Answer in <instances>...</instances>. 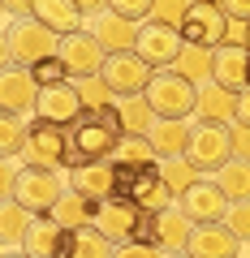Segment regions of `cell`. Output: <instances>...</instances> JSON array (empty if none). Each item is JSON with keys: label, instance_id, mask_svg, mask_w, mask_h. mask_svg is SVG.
<instances>
[{"label": "cell", "instance_id": "obj_38", "mask_svg": "<svg viewBox=\"0 0 250 258\" xmlns=\"http://www.w3.org/2000/svg\"><path fill=\"white\" fill-rule=\"evenodd\" d=\"M117 258H168V254L156 245H142V241H125V245H117Z\"/></svg>", "mask_w": 250, "mask_h": 258}, {"label": "cell", "instance_id": "obj_4", "mask_svg": "<svg viewBox=\"0 0 250 258\" xmlns=\"http://www.w3.org/2000/svg\"><path fill=\"white\" fill-rule=\"evenodd\" d=\"M69 129L65 125H47V120H35L18 151V164L22 168H52V172H65L69 168Z\"/></svg>", "mask_w": 250, "mask_h": 258}, {"label": "cell", "instance_id": "obj_13", "mask_svg": "<svg viewBox=\"0 0 250 258\" xmlns=\"http://www.w3.org/2000/svg\"><path fill=\"white\" fill-rule=\"evenodd\" d=\"M151 74L156 69L138 52H108V64H104V82L112 86V95H142Z\"/></svg>", "mask_w": 250, "mask_h": 258}, {"label": "cell", "instance_id": "obj_29", "mask_svg": "<svg viewBox=\"0 0 250 258\" xmlns=\"http://www.w3.org/2000/svg\"><path fill=\"white\" fill-rule=\"evenodd\" d=\"M112 164H160V155H156V147H151V138L125 134V138L117 142V151H112Z\"/></svg>", "mask_w": 250, "mask_h": 258}, {"label": "cell", "instance_id": "obj_27", "mask_svg": "<svg viewBox=\"0 0 250 258\" xmlns=\"http://www.w3.org/2000/svg\"><path fill=\"white\" fill-rule=\"evenodd\" d=\"M212 64H216V47H194V43H185V52L177 56V74L190 78L194 86H207L212 82Z\"/></svg>", "mask_w": 250, "mask_h": 258}, {"label": "cell", "instance_id": "obj_40", "mask_svg": "<svg viewBox=\"0 0 250 258\" xmlns=\"http://www.w3.org/2000/svg\"><path fill=\"white\" fill-rule=\"evenodd\" d=\"M246 39H250V22H241V18H229L224 43H229V47H246Z\"/></svg>", "mask_w": 250, "mask_h": 258}, {"label": "cell", "instance_id": "obj_44", "mask_svg": "<svg viewBox=\"0 0 250 258\" xmlns=\"http://www.w3.org/2000/svg\"><path fill=\"white\" fill-rule=\"evenodd\" d=\"M78 9H82L86 18H95V13H104V9H108V0H78Z\"/></svg>", "mask_w": 250, "mask_h": 258}, {"label": "cell", "instance_id": "obj_39", "mask_svg": "<svg viewBox=\"0 0 250 258\" xmlns=\"http://www.w3.org/2000/svg\"><path fill=\"white\" fill-rule=\"evenodd\" d=\"M0 9H5V22L35 18V0H0Z\"/></svg>", "mask_w": 250, "mask_h": 258}, {"label": "cell", "instance_id": "obj_12", "mask_svg": "<svg viewBox=\"0 0 250 258\" xmlns=\"http://www.w3.org/2000/svg\"><path fill=\"white\" fill-rule=\"evenodd\" d=\"M177 30H181L185 43H194V47H220L224 43V30H229V13H224L216 0H198L194 9L185 13V22Z\"/></svg>", "mask_w": 250, "mask_h": 258}, {"label": "cell", "instance_id": "obj_19", "mask_svg": "<svg viewBox=\"0 0 250 258\" xmlns=\"http://www.w3.org/2000/svg\"><path fill=\"white\" fill-rule=\"evenodd\" d=\"M237 232L229 228V224H194V232H190V241H185V254L194 258H237Z\"/></svg>", "mask_w": 250, "mask_h": 258}, {"label": "cell", "instance_id": "obj_23", "mask_svg": "<svg viewBox=\"0 0 250 258\" xmlns=\"http://www.w3.org/2000/svg\"><path fill=\"white\" fill-rule=\"evenodd\" d=\"M194 120L233 125V120H237V91H224V86H216V82L198 86V108H194Z\"/></svg>", "mask_w": 250, "mask_h": 258}, {"label": "cell", "instance_id": "obj_20", "mask_svg": "<svg viewBox=\"0 0 250 258\" xmlns=\"http://www.w3.org/2000/svg\"><path fill=\"white\" fill-rule=\"evenodd\" d=\"M212 82L224 86V91H237V95L246 91V82H250V47H229V43L216 47Z\"/></svg>", "mask_w": 250, "mask_h": 258}, {"label": "cell", "instance_id": "obj_7", "mask_svg": "<svg viewBox=\"0 0 250 258\" xmlns=\"http://www.w3.org/2000/svg\"><path fill=\"white\" fill-rule=\"evenodd\" d=\"M65 172H52V168H22L18 181H13V198L22 207H30L35 215H52V207L61 203L65 194Z\"/></svg>", "mask_w": 250, "mask_h": 258}, {"label": "cell", "instance_id": "obj_18", "mask_svg": "<svg viewBox=\"0 0 250 258\" xmlns=\"http://www.w3.org/2000/svg\"><path fill=\"white\" fill-rule=\"evenodd\" d=\"M86 30H91V35L99 39V43L108 47V52H134L142 22H134V18H121V13L104 9V13H95V18H86Z\"/></svg>", "mask_w": 250, "mask_h": 258}, {"label": "cell", "instance_id": "obj_32", "mask_svg": "<svg viewBox=\"0 0 250 258\" xmlns=\"http://www.w3.org/2000/svg\"><path fill=\"white\" fill-rule=\"evenodd\" d=\"M30 125H35V120H26V116H0V151H5L9 159H18Z\"/></svg>", "mask_w": 250, "mask_h": 258}, {"label": "cell", "instance_id": "obj_16", "mask_svg": "<svg viewBox=\"0 0 250 258\" xmlns=\"http://www.w3.org/2000/svg\"><path fill=\"white\" fill-rule=\"evenodd\" d=\"M138 224H142V211L125 198H108L99 203V215H95V228L112 241V245H125V241L138 237Z\"/></svg>", "mask_w": 250, "mask_h": 258}, {"label": "cell", "instance_id": "obj_47", "mask_svg": "<svg viewBox=\"0 0 250 258\" xmlns=\"http://www.w3.org/2000/svg\"><path fill=\"white\" fill-rule=\"evenodd\" d=\"M246 47H250V39H246Z\"/></svg>", "mask_w": 250, "mask_h": 258}, {"label": "cell", "instance_id": "obj_10", "mask_svg": "<svg viewBox=\"0 0 250 258\" xmlns=\"http://www.w3.org/2000/svg\"><path fill=\"white\" fill-rule=\"evenodd\" d=\"M177 207L190 215V224H220L224 215H229L233 203H229V194H224L212 176H198L190 189L177 194Z\"/></svg>", "mask_w": 250, "mask_h": 258}, {"label": "cell", "instance_id": "obj_5", "mask_svg": "<svg viewBox=\"0 0 250 258\" xmlns=\"http://www.w3.org/2000/svg\"><path fill=\"white\" fill-rule=\"evenodd\" d=\"M229 159H233V129L212 125V120H194V134H190V147H185V164L198 176H216Z\"/></svg>", "mask_w": 250, "mask_h": 258}, {"label": "cell", "instance_id": "obj_15", "mask_svg": "<svg viewBox=\"0 0 250 258\" xmlns=\"http://www.w3.org/2000/svg\"><path fill=\"white\" fill-rule=\"evenodd\" d=\"M82 95H78L74 82H61V86H43L39 91V103H35V120H47V125H74L82 116Z\"/></svg>", "mask_w": 250, "mask_h": 258}, {"label": "cell", "instance_id": "obj_14", "mask_svg": "<svg viewBox=\"0 0 250 258\" xmlns=\"http://www.w3.org/2000/svg\"><path fill=\"white\" fill-rule=\"evenodd\" d=\"M74 237H78L74 228L56 224L52 215H39V220L30 224L22 249H26L30 258H69V254H74Z\"/></svg>", "mask_w": 250, "mask_h": 258}, {"label": "cell", "instance_id": "obj_25", "mask_svg": "<svg viewBox=\"0 0 250 258\" xmlns=\"http://www.w3.org/2000/svg\"><path fill=\"white\" fill-rule=\"evenodd\" d=\"M112 112H117L121 129L125 134H138V138H147L151 125H156V112H151V103L142 99V95H117V103H112Z\"/></svg>", "mask_w": 250, "mask_h": 258}, {"label": "cell", "instance_id": "obj_36", "mask_svg": "<svg viewBox=\"0 0 250 258\" xmlns=\"http://www.w3.org/2000/svg\"><path fill=\"white\" fill-rule=\"evenodd\" d=\"M151 5L156 0H108V9L121 13V18H134V22H147L151 18Z\"/></svg>", "mask_w": 250, "mask_h": 258}, {"label": "cell", "instance_id": "obj_9", "mask_svg": "<svg viewBox=\"0 0 250 258\" xmlns=\"http://www.w3.org/2000/svg\"><path fill=\"white\" fill-rule=\"evenodd\" d=\"M56 56L65 60V69H69V78H74V82H82V78H99V74H104V64H108V47H104L99 39L91 35V30L65 35Z\"/></svg>", "mask_w": 250, "mask_h": 258}, {"label": "cell", "instance_id": "obj_30", "mask_svg": "<svg viewBox=\"0 0 250 258\" xmlns=\"http://www.w3.org/2000/svg\"><path fill=\"white\" fill-rule=\"evenodd\" d=\"M69 258H117V245H112L99 228H78L74 254H69Z\"/></svg>", "mask_w": 250, "mask_h": 258}, {"label": "cell", "instance_id": "obj_21", "mask_svg": "<svg viewBox=\"0 0 250 258\" xmlns=\"http://www.w3.org/2000/svg\"><path fill=\"white\" fill-rule=\"evenodd\" d=\"M190 134H194V116H181V120H164L160 116L151 125V147H156L160 159H181L185 147H190Z\"/></svg>", "mask_w": 250, "mask_h": 258}, {"label": "cell", "instance_id": "obj_3", "mask_svg": "<svg viewBox=\"0 0 250 258\" xmlns=\"http://www.w3.org/2000/svg\"><path fill=\"white\" fill-rule=\"evenodd\" d=\"M142 99L151 103V112L164 120H181V116H194L198 108V86L190 78H181L177 69H156L142 91Z\"/></svg>", "mask_w": 250, "mask_h": 258}, {"label": "cell", "instance_id": "obj_11", "mask_svg": "<svg viewBox=\"0 0 250 258\" xmlns=\"http://www.w3.org/2000/svg\"><path fill=\"white\" fill-rule=\"evenodd\" d=\"M134 52H138L151 69H173L177 56L185 52V39H181V30H177V26H164V22H142Z\"/></svg>", "mask_w": 250, "mask_h": 258}, {"label": "cell", "instance_id": "obj_31", "mask_svg": "<svg viewBox=\"0 0 250 258\" xmlns=\"http://www.w3.org/2000/svg\"><path fill=\"white\" fill-rule=\"evenodd\" d=\"M74 86H78V95H82V108L86 112H104V108L117 103V95H112V86L104 82V74L99 78H82V82H74Z\"/></svg>", "mask_w": 250, "mask_h": 258}, {"label": "cell", "instance_id": "obj_8", "mask_svg": "<svg viewBox=\"0 0 250 258\" xmlns=\"http://www.w3.org/2000/svg\"><path fill=\"white\" fill-rule=\"evenodd\" d=\"M39 78L26 64H5L0 69V116H26L35 120V103H39Z\"/></svg>", "mask_w": 250, "mask_h": 258}, {"label": "cell", "instance_id": "obj_37", "mask_svg": "<svg viewBox=\"0 0 250 258\" xmlns=\"http://www.w3.org/2000/svg\"><path fill=\"white\" fill-rule=\"evenodd\" d=\"M224 224L237 232V241H250V203H233L229 215H224Z\"/></svg>", "mask_w": 250, "mask_h": 258}, {"label": "cell", "instance_id": "obj_34", "mask_svg": "<svg viewBox=\"0 0 250 258\" xmlns=\"http://www.w3.org/2000/svg\"><path fill=\"white\" fill-rule=\"evenodd\" d=\"M160 172H164V181L173 185L177 194H181V189H190V185L198 181V172H194L190 164H185V155H181V159H160Z\"/></svg>", "mask_w": 250, "mask_h": 258}, {"label": "cell", "instance_id": "obj_41", "mask_svg": "<svg viewBox=\"0 0 250 258\" xmlns=\"http://www.w3.org/2000/svg\"><path fill=\"white\" fill-rule=\"evenodd\" d=\"M233 155L237 159H250V125H237V120H233Z\"/></svg>", "mask_w": 250, "mask_h": 258}, {"label": "cell", "instance_id": "obj_2", "mask_svg": "<svg viewBox=\"0 0 250 258\" xmlns=\"http://www.w3.org/2000/svg\"><path fill=\"white\" fill-rule=\"evenodd\" d=\"M61 52V35L47 30L39 18H18L5 22V39H0V64H26L35 69L39 60Z\"/></svg>", "mask_w": 250, "mask_h": 258}, {"label": "cell", "instance_id": "obj_35", "mask_svg": "<svg viewBox=\"0 0 250 258\" xmlns=\"http://www.w3.org/2000/svg\"><path fill=\"white\" fill-rule=\"evenodd\" d=\"M35 78H39V86H61V82H74L61 56H47V60H39V64H35Z\"/></svg>", "mask_w": 250, "mask_h": 258}, {"label": "cell", "instance_id": "obj_22", "mask_svg": "<svg viewBox=\"0 0 250 258\" xmlns=\"http://www.w3.org/2000/svg\"><path fill=\"white\" fill-rule=\"evenodd\" d=\"M35 18L43 22L47 30H56L61 39L86 30V13L78 9V0H35Z\"/></svg>", "mask_w": 250, "mask_h": 258}, {"label": "cell", "instance_id": "obj_45", "mask_svg": "<svg viewBox=\"0 0 250 258\" xmlns=\"http://www.w3.org/2000/svg\"><path fill=\"white\" fill-rule=\"evenodd\" d=\"M5 258H30L26 249H5Z\"/></svg>", "mask_w": 250, "mask_h": 258}, {"label": "cell", "instance_id": "obj_33", "mask_svg": "<svg viewBox=\"0 0 250 258\" xmlns=\"http://www.w3.org/2000/svg\"><path fill=\"white\" fill-rule=\"evenodd\" d=\"M198 0H156L151 5V18L147 22H164V26H181L185 22V13L194 9Z\"/></svg>", "mask_w": 250, "mask_h": 258}, {"label": "cell", "instance_id": "obj_17", "mask_svg": "<svg viewBox=\"0 0 250 258\" xmlns=\"http://www.w3.org/2000/svg\"><path fill=\"white\" fill-rule=\"evenodd\" d=\"M69 189L86 194L91 203H108V198H117V164H112V159H95V164L69 168Z\"/></svg>", "mask_w": 250, "mask_h": 258}, {"label": "cell", "instance_id": "obj_48", "mask_svg": "<svg viewBox=\"0 0 250 258\" xmlns=\"http://www.w3.org/2000/svg\"><path fill=\"white\" fill-rule=\"evenodd\" d=\"M246 86H250V82H246Z\"/></svg>", "mask_w": 250, "mask_h": 258}, {"label": "cell", "instance_id": "obj_28", "mask_svg": "<svg viewBox=\"0 0 250 258\" xmlns=\"http://www.w3.org/2000/svg\"><path fill=\"white\" fill-rule=\"evenodd\" d=\"M224 194H229V203H250V159H237L233 155L220 172L212 176Z\"/></svg>", "mask_w": 250, "mask_h": 258}, {"label": "cell", "instance_id": "obj_1", "mask_svg": "<svg viewBox=\"0 0 250 258\" xmlns=\"http://www.w3.org/2000/svg\"><path fill=\"white\" fill-rule=\"evenodd\" d=\"M121 138H125V129H121V120H117V112H112V108L82 112V116L69 125V147H74L69 168L95 164V159H112V151H117Z\"/></svg>", "mask_w": 250, "mask_h": 258}, {"label": "cell", "instance_id": "obj_42", "mask_svg": "<svg viewBox=\"0 0 250 258\" xmlns=\"http://www.w3.org/2000/svg\"><path fill=\"white\" fill-rule=\"evenodd\" d=\"M220 9L229 13V18H241V22H250V0H220Z\"/></svg>", "mask_w": 250, "mask_h": 258}, {"label": "cell", "instance_id": "obj_6", "mask_svg": "<svg viewBox=\"0 0 250 258\" xmlns=\"http://www.w3.org/2000/svg\"><path fill=\"white\" fill-rule=\"evenodd\" d=\"M190 232H194L190 215L173 203L168 211H142V224H138V237L134 241L156 245V249H164V254H181L185 241H190Z\"/></svg>", "mask_w": 250, "mask_h": 258}, {"label": "cell", "instance_id": "obj_43", "mask_svg": "<svg viewBox=\"0 0 250 258\" xmlns=\"http://www.w3.org/2000/svg\"><path fill=\"white\" fill-rule=\"evenodd\" d=\"M237 125H250V86L237 95Z\"/></svg>", "mask_w": 250, "mask_h": 258}, {"label": "cell", "instance_id": "obj_24", "mask_svg": "<svg viewBox=\"0 0 250 258\" xmlns=\"http://www.w3.org/2000/svg\"><path fill=\"white\" fill-rule=\"evenodd\" d=\"M95 215H99V203H91L86 194L78 189H65L61 194V203L52 207V220L56 224H65V228H95Z\"/></svg>", "mask_w": 250, "mask_h": 258}, {"label": "cell", "instance_id": "obj_46", "mask_svg": "<svg viewBox=\"0 0 250 258\" xmlns=\"http://www.w3.org/2000/svg\"><path fill=\"white\" fill-rule=\"evenodd\" d=\"M168 258H194V254H185V249H181V254H168Z\"/></svg>", "mask_w": 250, "mask_h": 258}, {"label": "cell", "instance_id": "obj_26", "mask_svg": "<svg viewBox=\"0 0 250 258\" xmlns=\"http://www.w3.org/2000/svg\"><path fill=\"white\" fill-rule=\"evenodd\" d=\"M35 220L39 215L30 207H22L18 198H5V211H0V241H5V249H22V241H26Z\"/></svg>", "mask_w": 250, "mask_h": 258}]
</instances>
